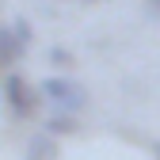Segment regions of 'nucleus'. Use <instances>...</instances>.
<instances>
[{"mask_svg":"<svg viewBox=\"0 0 160 160\" xmlns=\"http://www.w3.org/2000/svg\"><path fill=\"white\" fill-rule=\"evenodd\" d=\"M57 156H61V141L53 133H46V130L27 141V160H57Z\"/></svg>","mask_w":160,"mask_h":160,"instance_id":"7ed1b4c3","label":"nucleus"},{"mask_svg":"<svg viewBox=\"0 0 160 160\" xmlns=\"http://www.w3.org/2000/svg\"><path fill=\"white\" fill-rule=\"evenodd\" d=\"M50 65H57V69H65V65H72V53H69L65 46H53V50H50Z\"/></svg>","mask_w":160,"mask_h":160,"instance_id":"0eeeda50","label":"nucleus"},{"mask_svg":"<svg viewBox=\"0 0 160 160\" xmlns=\"http://www.w3.org/2000/svg\"><path fill=\"white\" fill-rule=\"evenodd\" d=\"M42 88H34L23 72H4V103L12 107L15 118H31L38 107H42Z\"/></svg>","mask_w":160,"mask_h":160,"instance_id":"f03ea898","label":"nucleus"},{"mask_svg":"<svg viewBox=\"0 0 160 160\" xmlns=\"http://www.w3.org/2000/svg\"><path fill=\"white\" fill-rule=\"evenodd\" d=\"M23 53H27V46L15 38V31L12 27H0V72H8Z\"/></svg>","mask_w":160,"mask_h":160,"instance_id":"20e7f679","label":"nucleus"},{"mask_svg":"<svg viewBox=\"0 0 160 160\" xmlns=\"http://www.w3.org/2000/svg\"><path fill=\"white\" fill-rule=\"evenodd\" d=\"M149 12H152V15H160V0H149Z\"/></svg>","mask_w":160,"mask_h":160,"instance_id":"6e6552de","label":"nucleus"},{"mask_svg":"<svg viewBox=\"0 0 160 160\" xmlns=\"http://www.w3.org/2000/svg\"><path fill=\"white\" fill-rule=\"evenodd\" d=\"M12 31H15V38H19V42H23V46H31V42H34V27L27 23L23 15H19L15 23H12Z\"/></svg>","mask_w":160,"mask_h":160,"instance_id":"423d86ee","label":"nucleus"},{"mask_svg":"<svg viewBox=\"0 0 160 160\" xmlns=\"http://www.w3.org/2000/svg\"><path fill=\"white\" fill-rule=\"evenodd\" d=\"M42 130L53 133V137H65V133H76L80 130V118L76 114H65V111H50V118H46Z\"/></svg>","mask_w":160,"mask_h":160,"instance_id":"39448f33","label":"nucleus"},{"mask_svg":"<svg viewBox=\"0 0 160 160\" xmlns=\"http://www.w3.org/2000/svg\"><path fill=\"white\" fill-rule=\"evenodd\" d=\"M152 156H156V160H160V141H152Z\"/></svg>","mask_w":160,"mask_h":160,"instance_id":"1a4fd4ad","label":"nucleus"},{"mask_svg":"<svg viewBox=\"0 0 160 160\" xmlns=\"http://www.w3.org/2000/svg\"><path fill=\"white\" fill-rule=\"evenodd\" d=\"M80 4H95V0H80Z\"/></svg>","mask_w":160,"mask_h":160,"instance_id":"9d476101","label":"nucleus"},{"mask_svg":"<svg viewBox=\"0 0 160 160\" xmlns=\"http://www.w3.org/2000/svg\"><path fill=\"white\" fill-rule=\"evenodd\" d=\"M38 88H42V95L50 99L57 111H65V114H80V111L88 107V88L80 84V80H69V76H46Z\"/></svg>","mask_w":160,"mask_h":160,"instance_id":"f257e3e1","label":"nucleus"}]
</instances>
